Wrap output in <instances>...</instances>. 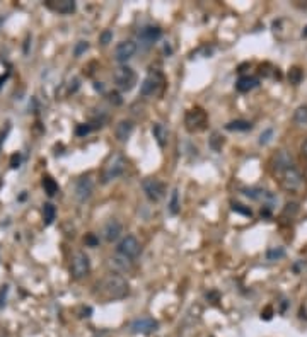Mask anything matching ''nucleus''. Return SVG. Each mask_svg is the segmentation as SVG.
I'll return each mask as SVG.
<instances>
[{
  "label": "nucleus",
  "mask_w": 307,
  "mask_h": 337,
  "mask_svg": "<svg viewBox=\"0 0 307 337\" xmlns=\"http://www.w3.org/2000/svg\"><path fill=\"white\" fill-rule=\"evenodd\" d=\"M91 130H92V126H89V124H79L77 130H75V133L79 135V137H84V135L91 133Z\"/></svg>",
  "instance_id": "32"
},
{
  "label": "nucleus",
  "mask_w": 307,
  "mask_h": 337,
  "mask_svg": "<svg viewBox=\"0 0 307 337\" xmlns=\"http://www.w3.org/2000/svg\"><path fill=\"white\" fill-rule=\"evenodd\" d=\"M142 187H143V193H145V196L152 203H159L166 196V187L157 177H147V179H143Z\"/></svg>",
  "instance_id": "5"
},
{
  "label": "nucleus",
  "mask_w": 307,
  "mask_h": 337,
  "mask_svg": "<svg viewBox=\"0 0 307 337\" xmlns=\"http://www.w3.org/2000/svg\"><path fill=\"white\" fill-rule=\"evenodd\" d=\"M122 233H123V227L116 218L108 220V222L104 223V227H102V235H104V238L108 242H116L122 237Z\"/></svg>",
  "instance_id": "13"
},
{
  "label": "nucleus",
  "mask_w": 307,
  "mask_h": 337,
  "mask_svg": "<svg viewBox=\"0 0 307 337\" xmlns=\"http://www.w3.org/2000/svg\"><path fill=\"white\" fill-rule=\"evenodd\" d=\"M43 187H45V193L48 196H55L58 193V184L55 182V179H51V177H43Z\"/></svg>",
  "instance_id": "24"
},
{
  "label": "nucleus",
  "mask_w": 307,
  "mask_h": 337,
  "mask_svg": "<svg viewBox=\"0 0 307 337\" xmlns=\"http://www.w3.org/2000/svg\"><path fill=\"white\" fill-rule=\"evenodd\" d=\"M137 53V45L133 41H122L114 48V60L118 63H127Z\"/></svg>",
  "instance_id": "11"
},
{
  "label": "nucleus",
  "mask_w": 307,
  "mask_h": 337,
  "mask_svg": "<svg viewBox=\"0 0 307 337\" xmlns=\"http://www.w3.org/2000/svg\"><path fill=\"white\" fill-rule=\"evenodd\" d=\"M294 167V163H292V157L288 155L287 150H280V152L277 153L275 158H273V168H275L277 172H285L287 168Z\"/></svg>",
  "instance_id": "16"
},
{
  "label": "nucleus",
  "mask_w": 307,
  "mask_h": 337,
  "mask_svg": "<svg viewBox=\"0 0 307 337\" xmlns=\"http://www.w3.org/2000/svg\"><path fill=\"white\" fill-rule=\"evenodd\" d=\"M254 87H258V78L254 77H241L239 80L236 82V89L239 92H249L253 91Z\"/></svg>",
  "instance_id": "20"
},
{
  "label": "nucleus",
  "mask_w": 307,
  "mask_h": 337,
  "mask_svg": "<svg viewBox=\"0 0 307 337\" xmlns=\"http://www.w3.org/2000/svg\"><path fill=\"white\" fill-rule=\"evenodd\" d=\"M86 243H87L89 247H96L97 243H99V238H97L94 233H89V235L86 237Z\"/></svg>",
  "instance_id": "33"
},
{
  "label": "nucleus",
  "mask_w": 307,
  "mask_h": 337,
  "mask_svg": "<svg viewBox=\"0 0 307 337\" xmlns=\"http://www.w3.org/2000/svg\"><path fill=\"white\" fill-rule=\"evenodd\" d=\"M288 78H290L292 83H300V80H302V70L294 67V68L290 70V72H288Z\"/></svg>",
  "instance_id": "27"
},
{
  "label": "nucleus",
  "mask_w": 307,
  "mask_h": 337,
  "mask_svg": "<svg viewBox=\"0 0 307 337\" xmlns=\"http://www.w3.org/2000/svg\"><path fill=\"white\" fill-rule=\"evenodd\" d=\"M19 163H21V155H19V153H14L12 160H11V167L16 168V167H19Z\"/></svg>",
  "instance_id": "35"
},
{
  "label": "nucleus",
  "mask_w": 307,
  "mask_h": 337,
  "mask_svg": "<svg viewBox=\"0 0 307 337\" xmlns=\"http://www.w3.org/2000/svg\"><path fill=\"white\" fill-rule=\"evenodd\" d=\"M46 7L57 14H72L75 12V2L72 0H48Z\"/></svg>",
  "instance_id": "14"
},
{
  "label": "nucleus",
  "mask_w": 307,
  "mask_h": 337,
  "mask_svg": "<svg viewBox=\"0 0 307 337\" xmlns=\"http://www.w3.org/2000/svg\"><path fill=\"white\" fill-rule=\"evenodd\" d=\"M299 212V204L297 203H287L285 209H283V215H295Z\"/></svg>",
  "instance_id": "31"
},
{
  "label": "nucleus",
  "mask_w": 307,
  "mask_h": 337,
  "mask_svg": "<svg viewBox=\"0 0 307 337\" xmlns=\"http://www.w3.org/2000/svg\"><path fill=\"white\" fill-rule=\"evenodd\" d=\"M125 168H127V158H125L122 153H113V155H109L108 162L104 163V168H102V176H101L102 182L108 184V182L118 179L125 172Z\"/></svg>",
  "instance_id": "2"
},
{
  "label": "nucleus",
  "mask_w": 307,
  "mask_h": 337,
  "mask_svg": "<svg viewBox=\"0 0 307 337\" xmlns=\"http://www.w3.org/2000/svg\"><path fill=\"white\" fill-rule=\"evenodd\" d=\"M101 291L109 300H122L128 294V283L120 274H108L101 281Z\"/></svg>",
  "instance_id": "1"
},
{
  "label": "nucleus",
  "mask_w": 307,
  "mask_h": 337,
  "mask_svg": "<svg viewBox=\"0 0 307 337\" xmlns=\"http://www.w3.org/2000/svg\"><path fill=\"white\" fill-rule=\"evenodd\" d=\"M232 209L237 212V213H241V215H244V217H251V215H253V212H251L249 208H244V204H239V203L232 204Z\"/></svg>",
  "instance_id": "30"
},
{
  "label": "nucleus",
  "mask_w": 307,
  "mask_h": 337,
  "mask_svg": "<svg viewBox=\"0 0 307 337\" xmlns=\"http://www.w3.org/2000/svg\"><path fill=\"white\" fill-rule=\"evenodd\" d=\"M282 184H283V187H285V189H288V191H295L297 187H300V184H302L300 172L297 171L295 167L287 168V171L282 174Z\"/></svg>",
  "instance_id": "12"
},
{
  "label": "nucleus",
  "mask_w": 307,
  "mask_h": 337,
  "mask_svg": "<svg viewBox=\"0 0 307 337\" xmlns=\"http://www.w3.org/2000/svg\"><path fill=\"white\" fill-rule=\"evenodd\" d=\"M91 261L86 252H75L70 259V276L73 279H82L89 274Z\"/></svg>",
  "instance_id": "4"
},
{
  "label": "nucleus",
  "mask_w": 307,
  "mask_h": 337,
  "mask_svg": "<svg viewBox=\"0 0 307 337\" xmlns=\"http://www.w3.org/2000/svg\"><path fill=\"white\" fill-rule=\"evenodd\" d=\"M92 191H94V181L91 179V176L81 177L75 186V198L79 203H86V201H89V198L92 196Z\"/></svg>",
  "instance_id": "9"
},
{
  "label": "nucleus",
  "mask_w": 307,
  "mask_h": 337,
  "mask_svg": "<svg viewBox=\"0 0 307 337\" xmlns=\"http://www.w3.org/2000/svg\"><path fill=\"white\" fill-rule=\"evenodd\" d=\"M55 217H57V208H55L51 203H45L43 204V220L45 225H51L55 222Z\"/></svg>",
  "instance_id": "22"
},
{
  "label": "nucleus",
  "mask_w": 307,
  "mask_h": 337,
  "mask_svg": "<svg viewBox=\"0 0 307 337\" xmlns=\"http://www.w3.org/2000/svg\"><path fill=\"white\" fill-rule=\"evenodd\" d=\"M99 41H101L102 45H108L109 41H111V32H109V31H104V32L101 34V39H99Z\"/></svg>",
  "instance_id": "36"
},
{
  "label": "nucleus",
  "mask_w": 307,
  "mask_h": 337,
  "mask_svg": "<svg viewBox=\"0 0 307 337\" xmlns=\"http://www.w3.org/2000/svg\"><path fill=\"white\" fill-rule=\"evenodd\" d=\"M272 138H273V130H272V128L264 130L263 133L259 135V145H266V143H270V142H272Z\"/></svg>",
  "instance_id": "28"
},
{
  "label": "nucleus",
  "mask_w": 307,
  "mask_h": 337,
  "mask_svg": "<svg viewBox=\"0 0 307 337\" xmlns=\"http://www.w3.org/2000/svg\"><path fill=\"white\" fill-rule=\"evenodd\" d=\"M109 264L114 271H122V273H127V271L132 269V259H128V257H125L122 254H116L114 257H111Z\"/></svg>",
  "instance_id": "18"
},
{
  "label": "nucleus",
  "mask_w": 307,
  "mask_h": 337,
  "mask_svg": "<svg viewBox=\"0 0 307 337\" xmlns=\"http://www.w3.org/2000/svg\"><path fill=\"white\" fill-rule=\"evenodd\" d=\"M294 121L300 126H307V106L297 107V111L294 112Z\"/></svg>",
  "instance_id": "25"
},
{
  "label": "nucleus",
  "mask_w": 307,
  "mask_h": 337,
  "mask_svg": "<svg viewBox=\"0 0 307 337\" xmlns=\"http://www.w3.org/2000/svg\"><path fill=\"white\" fill-rule=\"evenodd\" d=\"M116 250H118V254L128 257V259H135V257L140 254L142 245H140V242H138L133 235H127L125 238H122V242L118 243Z\"/></svg>",
  "instance_id": "8"
},
{
  "label": "nucleus",
  "mask_w": 307,
  "mask_h": 337,
  "mask_svg": "<svg viewBox=\"0 0 307 337\" xmlns=\"http://www.w3.org/2000/svg\"><path fill=\"white\" fill-rule=\"evenodd\" d=\"M152 135H154V138H156V142L159 143V147H166V145H167V130H166L164 124L154 123Z\"/></svg>",
  "instance_id": "19"
},
{
  "label": "nucleus",
  "mask_w": 307,
  "mask_h": 337,
  "mask_svg": "<svg viewBox=\"0 0 307 337\" xmlns=\"http://www.w3.org/2000/svg\"><path fill=\"white\" fill-rule=\"evenodd\" d=\"M179 191L174 189L171 191V198H169V213L171 215H178L179 213Z\"/></svg>",
  "instance_id": "23"
},
{
  "label": "nucleus",
  "mask_w": 307,
  "mask_h": 337,
  "mask_svg": "<svg viewBox=\"0 0 307 337\" xmlns=\"http://www.w3.org/2000/svg\"><path fill=\"white\" fill-rule=\"evenodd\" d=\"M161 36H162V31H161V27H157V26H147V27H143V29L138 32V37H140V41L143 45H154L156 41H159L161 39Z\"/></svg>",
  "instance_id": "15"
},
{
  "label": "nucleus",
  "mask_w": 307,
  "mask_h": 337,
  "mask_svg": "<svg viewBox=\"0 0 307 337\" xmlns=\"http://www.w3.org/2000/svg\"><path fill=\"white\" fill-rule=\"evenodd\" d=\"M109 97H111V102H113V101H114V102H116V104H120V102H122V99H118V97H120V96H118V94H111V96H109Z\"/></svg>",
  "instance_id": "37"
},
{
  "label": "nucleus",
  "mask_w": 307,
  "mask_h": 337,
  "mask_svg": "<svg viewBox=\"0 0 307 337\" xmlns=\"http://www.w3.org/2000/svg\"><path fill=\"white\" fill-rule=\"evenodd\" d=\"M251 128H253V124L244 119H236V121H231V123L225 124V130H229V131H248Z\"/></svg>",
  "instance_id": "21"
},
{
  "label": "nucleus",
  "mask_w": 307,
  "mask_h": 337,
  "mask_svg": "<svg viewBox=\"0 0 307 337\" xmlns=\"http://www.w3.org/2000/svg\"><path fill=\"white\" fill-rule=\"evenodd\" d=\"M302 155H305L307 157V140H304V143H302Z\"/></svg>",
  "instance_id": "38"
},
{
  "label": "nucleus",
  "mask_w": 307,
  "mask_h": 337,
  "mask_svg": "<svg viewBox=\"0 0 307 337\" xmlns=\"http://www.w3.org/2000/svg\"><path fill=\"white\" fill-rule=\"evenodd\" d=\"M217 142H220V143H222V138L215 133V135H213V137H212V140H210V145H212V148H213V150H218V148H220V145H218Z\"/></svg>",
  "instance_id": "34"
},
{
  "label": "nucleus",
  "mask_w": 307,
  "mask_h": 337,
  "mask_svg": "<svg viewBox=\"0 0 307 337\" xmlns=\"http://www.w3.org/2000/svg\"><path fill=\"white\" fill-rule=\"evenodd\" d=\"M184 124L188 131H200L205 128L207 124V112L200 107H195V109H189L184 116Z\"/></svg>",
  "instance_id": "6"
},
{
  "label": "nucleus",
  "mask_w": 307,
  "mask_h": 337,
  "mask_svg": "<svg viewBox=\"0 0 307 337\" xmlns=\"http://www.w3.org/2000/svg\"><path fill=\"white\" fill-rule=\"evenodd\" d=\"M113 80L114 83L118 86V89H122V91H132V89L137 86V73H135L133 68L127 67V65H123V67L116 68L114 73H113Z\"/></svg>",
  "instance_id": "3"
},
{
  "label": "nucleus",
  "mask_w": 307,
  "mask_h": 337,
  "mask_svg": "<svg viewBox=\"0 0 307 337\" xmlns=\"http://www.w3.org/2000/svg\"><path fill=\"white\" fill-rule=\"evenodd\" d=\"M87 48H89V43H87V41H79V43L75 45V48H73V55L81 56L82 53H86Z\"/></svg>",
  "instance_id": "29"
},
{
  "label": "nucleus",
  "mask_w": 307,
  "mask_h": 337,
  "mask_svg": "<svg viewBox=\"0 0 307 337\" xmlns=\"http://www.w3.org/2000/svg\"><path fill=\"white\" fill-rule=\"evenodd\" d=\"M157 327H159V324L154 318L142 317V318H135L132 324H130V330L133 334H152V332L157 330Z\"/></svg>",
  "instance_id": "10"
},
{
  "label": "nucleus",
  "mask_w": 307,
  "mask_h": 337,
  "mask_svg": "<svg viewBox=\"0 0 307 337\" xmlns=\"http://www.w3.org/2000/svg\"><path fill=\"white\" fill-rule=\"evenodd\" d=\"M7 75H9V73H6V75H2V77H0V87H2V83H4V82H6Z\"/></svg>",
  "instance_id": "39"
},
{
  "label": "nucleus",
  "mask_w": 307,
  "mask_h": 337,
  "mask_svg": "<svg viewBox=\"0 0 307 337\" xmlns=\"http://www.w3.org/2000/svg\"><path fill=\"white\" fill-rule=\"evenodd\" d=\"M132 133H133V121H130V119L120 121L114 128V137L118 142H127Z\"/></svg>",
  "instance_id": "17"
},
{
  "label": "nucleus",
  "mask_w": 307,
  "mask_h": 337,
  "mask_svg": "<svg viewBox=\"0 0 307 337\" xmlns=\"http://www.w3.org/2000/svg\"><path fill=\"white\" fill-rule=\"evenodd\" d=\"M162 87H164V77H162V73L150 72L147 75L145 80L142 82L140 92L142 96H156V94H159L162 91Z\"/></svg>",
  "instance_id": "7"
},
{
  "label": "nucleus",
  "mask_w": 307,
  "mask_h": 337,
  "mask_svg": "<svg viewBox=\"0 0 307 337\" xmlns=\"http://www.w3.org/2000/svg\"><path fill=\"white\" fill-rule=\"evenodd\" d=\"M285 257V249L283 247H270L266 250V259L268 261H278Z\"/></svg>",
  "instance_id": "26"
}]
</instances>
